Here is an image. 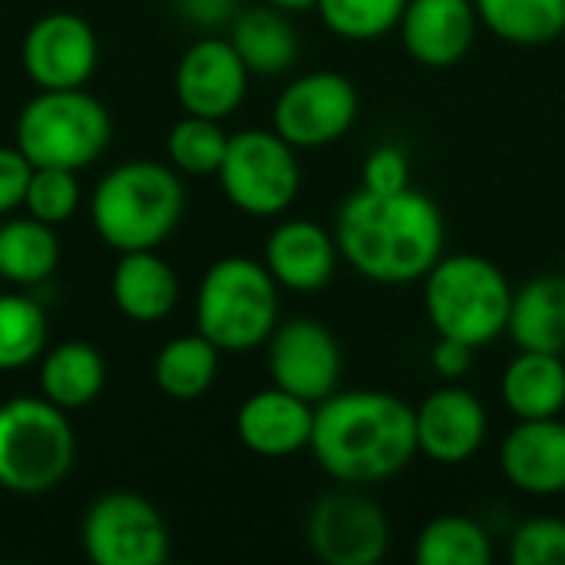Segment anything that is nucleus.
I'll return each mask as SVG.
<instances>
[{
    "label": "nucleus",
    "mask_w": 565,
    "mask_h": 565,
    "mask_svg": "<svg viewBox=\"0 0 565 565\" xmlns=\"http://www.w3.org/2000/svg\"><path fill=\"white\" fill-rule=\"evenodd\" d=\"M341 258L374 285H414L444 258L440 205L407 185L401 192H351L334 215Z\"/></svg>",
    "instance_id": "f257e3e1"
},
{
    "label": "nucleus",
    "mask_w": 565,
    "mask_h": 565,
    "mask_svg": "<svg viewBox=\"0 0 565 565\" xmlns=\"http://www.w3.org/2000/svg\"><path fill=\"white\" fill-rule=\"evenodd\" d=\"M308 450L334 483L374 487L394 480L417 457L414 407L387 391H334L315 404Z\"/></svg>",
    "instance_id": "f03ea898"
},
{
    "label": "nucleus",
    "mask_w": 565,
    "mask_h": 565,
    "mask_svg": "<svg viewBox=\"0 0 565 565\" xmlns=\"http://www.w3.org/2000/svg\"><path fill=\"white\" fill-rule=\"evenodd\" d=\"M182 212V172L156 159H132L113 166L89 195L93 232L119 255L159 248L179 228Z\"/></svg>",
    "instance_id": "7ed1b4c3"
},
{
    "label": "nucleus",
    "mask_w": 565,
    "mask_h": 565,
    "mask_svg": "<svg viewBox=\"0 0 565 565\" xmlns=\"http://www.w3.org/2000/svg\"><path fill=\"white\" fill-rule=\"evenodd\" d=\"M281 321V288L265 262L228 255L209 265L195 291V331L222 354L262 348Z\"/></svg>",
    "instance_id": "20e7f679"
},
{
    "label": "nucleus",
    "mask_w": 565,
    "mask_h": 565,
    "mask_svg": "<svg viewBox=\"0 0 565 565\" xmlns=\"http://www.w3.org/2000/svg\"><path fill=\"white\" fill-rule=\"evenodd\" d=\"M513 285L507 271L473 252L444 255L424 278V311L437 334L487 348L507 334Z\"/></svg>",
    "instance_id": "39448f33"
},
{
    "label": "nucleus",
    "mask_w": 565,
    "mask_h": 565,
    "mask_svg": "<svg viewBox=\"0 0 565 565\" xmlns=\"http://www.w3.org/2000/svg\"><path fill=\"white\" fill-rule=\"evenodd\" d=\"M76 460L70 414L40 397H10L0 404V487L13 497H43L56 490Z\"/></svg>",
    "instance_id": "423d86ee"
},
{
    "label": "nucleus",
    "mask_w": 565,
    "mask_h": 565,
    "mask_svg": "<svg viewBox=\"0 0 565 565\" xmlns=\"http://www.w3.org/2000/svg\"><path fill=\"white\" fill-rule=\"evenodd\" d=\"M113 139L109 109L79 89H40L17 116L13 146L33 166L86 169Z\"/></svg>",
    "instance_id": "0eeeda50"
},
{
    "label": "nucleus",
    "mask_w": 565,
    "mask_h": 565,
    "mask_svg": "<svg viewBox=\"0 0 565 565\" xmlns=\"http://www.w3.org/2000/svg\"><path fill=\"white\" fill-rule=\"evenodd\" d=\"M218 185L238 212L275 218L288 212L301 192L298 149L275 129H242L228 136Z\"/></svg>",
    "instance_id": "6e6552de"
},
{
    "label": "nucleus",
    "mask_w": 565,
    "mask_h": 565,
    "mask_svg": "<svg viewBox=\"0 0 565 565\" xmlns=\"http://www.w3.org/2000/svg\"><path fill=\"white\" fill-rule=\"evenodd\" d=\"M361 113L358 86L334 70H311L291 79L271 109V129L298 152L324 149L344 139Z\"/></svg>",
    "instance_id": "1a4fd4ad"
},
{
    "label": "nucleus",
    "mask_w": 565,
    "mask_h": 565,
    "mask_svg": "<svg viewBox=\"0 0 565 565\" xmlns=\"http://www.w3.org/2000/svg\"><path fill=\"white\" fill-rule=\"evenodd\" d=\"M83 553L93 565H162L169 526L139 493H103L83 516Z\"/></svg>",
    "instance_id": "9d476101"
},
{
    "label": "nucleus",
    "mask_w": 565,
    "mask_h": 565,
    "mask_svg": "<svg viewBox=\"0 0 565 565\" xmlns=\"http://www.w3.org/2000/svg\"><path fill=\"white\" fill-rule=\"evenodd\" d=\"M305 536L324 565H377L391 550V523L381 503L344 483L315 500Z\"/></svg>",
    "instance_id": "9b49d317"
},
{
    "label": "nucleus",
    "mask_w": 565,
    "mask_h": 565,
    "mask_svg": "<svg viewBox=\"0 0 565 565\" xmlns=\"http://www.w3.org/2000/svg\"><path fill=\"white\" fill-rule=\"evenodd\" d=\"M265 348H268V377L275 387L308 404H321L341 387L344 354L334 331L324 321L318 318L278 321Z\"/></svg>",
    "instance_id": "f8f14e48"
},
{
    "label": "nucleus",
    "mask_w": 565,
    "mask_h": 565,
    "mask_svg": "<svg viewBox=\"0 0 565 565\" xmlns=\"http://www.w3.org/2000/svg\"><path fill=\"white\" fill-rule=\"evenodd\" d=\"M20 63L36 89H79L99 63L96 30L70 10H50L23 33Z\"/></svg>",
    "instance_id": "ddd939ff"
},
{
    "label": "nucleus",
    "mask_w": 565,
    "mask_h": 565,
    "mask_svg": "<svg viewBox=\"0 0 565 565\" xmlns=\"http://www.w3.org/2000/svg\"><path fill=\"white\" fill-rule=\"evenodd\" d=\"M414 424L417 454L430 457L440 467H460L473 460L490 434V414L483 401L457 381H447L444 387L427 394L414 407Z\"/></svg>",
    "instance_id": "4468645a"
},
{
    "label": "nucleus",
    "mask_w": 565,
    "mask_h": 565,
    "mask_svg": "<svg viewBox=\"0 0 565 565\" xmlns=\"http://www.w3.org/2000/svg\"><path fill=\"white\" fill-rule=\"evenodd\" d=\"M248 66L235 53L232 40L202 36L175 66V99L185 113L205 119H228L248 93Z\"/></svg>",
    "instance_id": "2eb2a0df"
},
{
    "label": "nucleus",
    "mask_w": 565,
    "mask_h": 565,
    "mask_svg": "<svg viewBox=\"0 0 565 565\" xmlns=\"http://www.w3.org/2000/svg\"><path fill=\"white\" fill-rule=\"evenodd\" d=\"M480 30L473 0H407L397 33L414 63L450 70L463 63Z\"/></svg>",
    "instance_id": "dca6fc26"
},
{
    "label": "nucleus",
    "mask_w": 565,
    "mask_h": 565,
    "mask_svg": "<svg viewBox=\"0 0 565 565\" xmlns=\"http://www.w3.org/2000/svg\"><path fill=\"white\" fill-rule=\"evenodd\" d=\"M262 262L278 281V288L311 295L331 285L341 262V248L334 228L328 232L315 218H285L268 232Z\"/></svg>",
    "instance_id": "f3484780"
},
{
    "label": "nucleus",
    "mask_w": 565,
    "mask_h": 565,
    "mask_svg": "<svg viewBox=\"0 0 565 565\" xmlns=\"http://www.w3.org/2000/svg\"><path fill=\"white\" fill-rule=\"evenodd\" d=\"M311 430H315V404L275 384L245 397L235 414V437L248 454L265 460H285L308 450Z\"/></svg>",
    "instance_id": "a211bd4d"
},
{
    "label": "nucleus",
    "mask_w": 565,
    "mask_h": 565,
    "mask_svg": "<svg viewBox=\"0 0 565 565\" xmlns=\"http://www.w3.org/2000/svg\"><path fill=\"white\" fill-rule=\"evenodd\" d=\"M500 470L507 483L526 497H563L565 493V420H516L500 444Z\"/></svg>",
    "instance_id": "6ab92c4d"
},
{
    "label": "nucleus",
    "mask_w": 565,
    "mask_h": 565,
    "mask_svg": "<svg viewBox=\"0 0 565 565\" xmlns=\"http://www.w3.org/2000/svg\"><path fill=\"white\" fill-rule=\"evenodd\" d=\"M109 295L122 318L156 324L179 305V275L156 248L122 252L113 268Z\"/></svg>",
    "instance_id": "aec40b11"
},
{
    "label": "nucleus",
    "mask_w": 565,
    "mask_h": 565,
    "mask_svg": "<svg viewBox=\"0 0 565 565\" xmlns=\"http://www.w3.org/2000/svg\"><path fill=\"white\" fill-rule=\"evenodd\" d=\"M500 401L516 420L563 417L565 411V358L546 351H523L503 367Z\"/></svg>",
    "instance_id": "412c9836"
},
{
    "label": "nucleus",
    "mask_w": 565,
    "mask_h": 565,
    "mask_svg": "<svg viewBox=\"0 0 565 565\" xmlns=\"http://www.w3.org/2000/svg\"><path fill=\"white\" fill-rule=\"evenodd\" d=\"M507 334L523 351L565 354V275L543 271L513 291Z\"/></svg>",
    "instance_id": "4be33fe9"
},
{
    "label": "nucleus",
    "mask_w": 565,
    "mask_h": 565,
    "mask_svg": "<svg viewBox=\"0 0 565 565\" xmlns=\"http://www.w3.org/2000/svg\"><path fill=\"white\" fill-rule=\"evenodd\" d=\"M228 40H232L235 53L242 56V63L248 66V73H258V76L288 73L301 53L295 23L288 20L285 10H275L268 3L238 10L232 20Z\"/></svg>",
    "instance_id": "5701e85b"
},
{
    "label": "nucleus",
    "mask_w": 565,
    "mask_h": 565,
    "mask_svg": "<svg viewBox=\"0 0 565 565\" xmlns=\"http://www.w3.org/2000/svg\"><path fill=\"white\" fill-rule=\"evenodd\" d=\"M106 384V361L89 341H63L40 358V394L66 414L89 407Z\"/></svg>",
    "instance_id": "b1692460"
},
{
    "label": "nucleus",
    "mask_w": 565,
    "mask_h": 565,
    "mask_svg": "<svg viewBox=\"0 0 565 565\" xmlns=\"http://www.w3.org/2000/svg\"><path fill=\"white\" fill-rule=\"evenodd\" d=\"M222 351L199 331L166 341L152 364L156 387L172 401H199L218 377Z\"/></svg>",
    "instance_id": "393cba45"
},
{
    "label": "nucleus",
    "mask_w": 565,
    "mask_h": 565,
    "mask_svg": "<svg viewBox=\"0 0 565 565\" xmlns=\"http://www.w3.org/2000/svg\"><path fill=\"white\" fill-rule=\"evenodd\" d=\"M60 265V238L53 225L23 215L0 225V278L13 288L46 281Z\"/></svg>",
    "instance_id": "a878e982"
},
{
    "label": "nucleus",
    "mask_w": 565,
    "mask_h": 565,
    "mask_svg": "<svg viewBox=\"0 0 565 565\" xmlns=\"http://www.w3.org/2000/svg\"><path fill=\"white\" fill-rule=\"evenodd\" d=\"M480 26L510 46H550L565 33V0H473Z\"/></svg>",
    "instance_id": "bb28decb"
},
{
    "label": "nucleus",
    "mask_w": 565,
    "mask_h": 565,
    "mask_svg": "<svg viewBox=\"0 0 565 565\" xmlns=\"http://www.w3.org/2000/svg\"><path fill=\"white\" fill-rule=\"evenodd\" d=\"M414 559L420 565H490L493 540L483 523L447 513L430 520L414 543Z\"/></svg>",
    "instance_id": "cd10ccee"
},
{
    "label": "nucleus",
    "mask_w": 565,
    "mask_h": 565,
    "mask_svg": "<svg viewBox=\"0 0 565 565\" xmlns=\"http://www.w3.org/2000/svg\"><path fill=\"white\" fill-rule=\"evenodd\" d=\"M50 341L46 311L23 291H0V374L30 367Z\"/></svg>",
    "instance_id": "c85d7f7f"
},
{
    "label": "nucleus",
    "mask_w": 565,
    "mask_h": 565,
    "mask_svg": "<svg viewBox=\"0 0 565 565\" xmlns=\"http://www.w3.org/2000/svg\"><path fill=\"white\" fill-rule=\"evenodd\" d=\"M169 166L182 175H218V166L228 149V132L222 119H205L185 113L166 139Z\"/></svg>",
    "instance_id": "c756f323"
},
{
    "label": "nucleus",
    "mask_w": 565,
    "mask_h": 565,
    "mask_svg": "<svg viewBox=\"0 0 565 565\" xmlns=\"http://www.w3.org/2000/svg\"><path fill=\"white\" fill-rule=\"evenodd\" d=\"M407 0H318L321 23L348 43H374L397 30Z\"/></svg>",
    "instance_id": "7c9ffc66"
},
{
    "label": "nucleus",
    "mask_w": 565,
    "mask_h": 565,
    "mask_svg": "<svg viewBox=\"0 0 565 565\" xmlns=\"http://www.w3.org/2000/svg\"><path fill=\"white\" fill-rule=\"evenodd\" d=\"M79 179L73 169H53V166H33L30 185H26V199L23 209L26 215L46 222V225H63L76 215L79 209Z\"/></svg>",
    "instance_id": "2f4dec72"
},
{
    "label": "nucleus",
    "mask_w": 565,
    "mask_h": 565,
    "mask_svg": "<svg viewBox=\"0 0 565 565\" xmlns=\"http://www.w3.org/2000/svg\"><path fill=\"white\" fill-rule=\"evenodd\" d=\"M510 559L516 565H565V520L533 516L510 536Z\"/></svg>",
    "instance_id": "473e14b6"
},
{
    "label": "nucleus",
    "mask_w": 565,
    "mask_h": 565,
    "mask_svg": "<svg viewBox=\"0 0 565 565\" xmlns=\"http://www.w3.org/2000/svg\"><path fill=\"white\" fill-rule=\"evenodd\" d=\"M411 185V159L401 146H374L361 166V189L367 192H401Z\"/></svg>",
    "instance_id": "72a5a7b5"
},
{
    "label": "nucleus",
    "mask_w": 565,
    "mask_h": 565,
    "mask_svg": "<svg viewBox=\"0 0 565 565\" xmlns=\"http://www.w3.org/2000/svg\"><path fill=\"white\" fill-rule=\"evenodd\" d=\"M33 162L17 146H0V215L23 209Z\"/></svg>",
    "instance_id": "f704fd0d"
},
{
    "label": "nucleus",
    "mask_w": 565,
    "mask_h": 565,
    "mask_svg": "<svg viewBox=\"0 0 565 565\" xmlns=\"http://www.w3.org/2000/svg\"><path fill=\"white\" fill-rule=\"evenodd\" d=\"M473 351H477V348H470V344H463V341H457V338L437 334V344L430 348V367H434V374L444 377V381H460V377H467L470 367H473Z\"/></svg>",
    "instance_id": "c9c22d12"
},
{
    "label": "nucleus",
    "mask_w": 565,
    "mask_h": 565,
    "mask_svg": "<svg viewBox=\"0 0 565 565\" xmlns=\"http://www.w3.org/2000/svg\"><path fill=\"white\" fill-rule=\"evenodd\" d=\"M172 10L199 30H215L235 20L238 0H172Z\"/></svg>",
    "instance_id": "e433bc0d"
},
{
    "label": "nucleus",
    "mask_w": 565,
    "mask_h": 565,
    "mask_svg": "<svg viewBox=\"0 0 565 565\" xmlns=\"http://www.w3.org/2000/svg\"><path fill=\"white\" fill-rule=\"evenodd\" d=\"M265 3L275 10H285V13H305V10L318 7V0H265Z\"/></svg>",
    "instance_id": "4c0bfd02"
},
{
    "label": "nucleus",
    "mask_w": 565,
    "mask_h": 565,
    "mask_svg": "<svg viewBox=\"0 0 565 565\" xmlns=\"http://www.w3.org/2000/svg\"><path fill=\"white\" fill-rule=\"evenodd\" d=\"M563 420H565V411H563Z\"/></svg>",
    "instance_id": "58836bf2"
}]
</instances>
